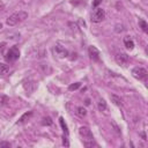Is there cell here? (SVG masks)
Segmentation results:
<instances>
[{"label":"cell","mask_w":148,"mask_h":148,"mask_svg":"<svg viewBox=\"0 0 148 148\" xmlns=\"http://www.w3.org/2000/svg\"><path fill=\"white\" fill-rule=\"evenodd\" d=\"M111 99L113 101V103H114V104H117V105H119V106L123 104V103H121L120 97H118L117 95H111Z\"/></svg>","instance_id":"cell-16"},{"label":"cell","mask_w":148,"mask_h":148,"mask_svg":"<svg viewBox=\"0 0 148 148\" xmlns=\"http://www.w3.org/2000/svg\"><path fill=\"white\" fill-rule=\"evenodd\" d=\"M20 58V50H18V47L17 46H12L8 51H7V53H6V56H5V59L7 60V61H9V62H13V61H15V60H17Z\"/></svg>","instance_id":"cell-3"},{"label":"cell","mask_w":148,"mask_h":148,"mask_svg":"<svg viewBox=\"0 0 148 148\" xmlns=\"http://www.w3.org/2000/svg\"><path fill=\"white\" fill-rule=\"evenodd\" d=\"M3 9H5V3H3V2L0 0V12H2Z\"/></svg>","instance_id":"cell-22"},{"label":"cell","mask_w":148,"mask_h":148,"mask_svg":"<svg viewBox=\"0 0 148 148\" xmlns=\"http://www.w3.org/2000/svg\"><path fill=\"white\" fill-rule=\"evenodd\" d=\"M79 134H80V136L82 138V142H83V145L86 146V147H92V146H97L96 143H95V141H94V135H92V133H91V131L88 128V127H86V126H81L80 128H79Z\"/></svg>","instance_id":"cell-1"},{"label":"cell","mask_w":148,"mask_h":148,"mask_svg":"<svg viewBox=\"0 0 148 148\" xmlns=\"http://www.w3.org/2000/svg\"><path fill=\"white\" fill-rule=\"evenodd\" d=\"M88 53H89V57L92 61H99L101 60V54H99V51L95 47V46H89L88 49Z\"/></svg>","instance_id":"cell-7"},{"label":"cell","mask_w":148,"mask_h":148,"mask_svg":"<svg viewBox=\"0 0 148 148\" xmlns=\"http://www.w3.org/2000/svg\"><path fill=\"white\" fill-rule=\"evenodd\" d=\"M8 72H9L8 65H6L3 62H0V75H6Z\"/></svg>","instance_id":"cell-10"},{"label":"cell","mask_w":148,"mask_h":148,"mask_svg":"<svg viewBox=\"0 0 148 148\" xmlns=\"http://www.w3.org/2000/svg\"><path fill=\"white\" fill-rule=\"evenodd\" d=\"M25 18H28V13L24 12V10H20V12H16V13L12 14V15L7 18L6 23H7V25L13 27V25H16L17 23L24 21Z\"/></svg>","instance_id":"cell-2"},{"label":"cell","mask_w":148,"mask_h":148,"mask_svg":"<svg viewBox=\"0 0 148 148\" xmlns=\"http://www.w3.org/2000/svg\"><path fill=\"white\" fill-rule=\"evenodd\" d=\"M139 25H140V28L142 29L143 32H147L148 31V24H147V22L143 18H140L139 20Z\"/></svg>","instance_id":"cell-12"},{"label":"cell","mask_w":148,"mask_h":148,"mask_svg":"<svg viewBox=\"0 0 148 148\" xmlns=\"http://www.w3.org/2000/svg\"><path fill=\"white\" fill-rule=\"evenodd\" d=\"M43 125H52V120H51V118L50 117H46V118H44L43 119Z\"/></svg>","instance_id":"cell-19"},{"label":"cell","mask_w":148,"mask_h":148,"mask_svg":"<svg viewBox=\"0 0 148 148\" xmlns=\"http://www.w3.org/2000/svg\"><path fill=\"white\" fill-rule=\"evenodd\" d=\"M76 114H77L79 117H84V116L87 114V110H86L83 106H79V108H77V111H76Z\"/></svg>","instance_id":"cell-15"},{"label":"cell","mask_w":148,"mask_h":148,"mask_svg":"<svg viewBox=\"0 0 148 148\" xmlns=\"http://www.w3.org/2000/svg\"><path fill=\"white\" fill-rule=\"evenodd\" d=\"M5 45H6V43L5 42H2V43H0V52L3 50V47H5Z\"/></svg>","instance_id":"cell-23"},{"label":"cell","mask_w":148,"mask_h":148,"mask_svg":"<svg viewBox=\"0 0 148 148\" xmlns=\"http://www.w3.org/2000/svg\"><path fill=\"white\" fill-rule=\"evenodd\" d=\"M80 84H81V83H79V82L73 83V84H71V86L68 87V89H69V90H76V89L80 87Z\"/></svg>","instance_id":"cell-18"},{"label":"cell","mask_w":148,"mask_h":148,"mask_svg":"<svg viewBox=\"0 0 148 148\" xmlns=\"http://www.w3.org/2000/svg\"><path fill=\"white\" fill-rule=\"evenodd\" d=\"M8 102H9V97L6 96V95H3V94H0V106L6 105Z\"/></svg>","instance_id":"cell-14"},{"label":"cell","mask_w":148,"mask_h":148,"mask_svg":"<svg viewBox=\"0 0 148 148\" xmlns=\"http://www.w3.org/2000/svg\"><path fill=\"white\" fill-rule=\"evenodd\" d=\"M10 146H12L10 142H8V141H0V148H3V147L9 148Z\"/></svg>","instance_id":"cell-20"},{"label":"cell","mask_w":148,"mask_h":148,"mask_svg":"<svg viewBox=\"0 0 148 148\" xmlns=\"http://www.w3.org/2000/svg\"><path fill=\"white\" fill-rule=\"evenodd\" d=\"M54 52H56V54H57L58 57H60V58L67 57V54H68L67 50H66L64 46H61V45H56V46H54Z\"/></svg>","instance_id":"cell-8"},{"label":"cell","mask_w":148,"mask_h":148,"mask_svg":"<svg viewBox=\"0 0 148 148\" xmlns=\"http://www.w3.org/2000/svg\"><path fill=\"white\" fill-rule=\"evenodd\" d=\"M124 44H125L126 49H128V50H133V47H134V42L130 37H125L124 38Z\"/></svg>","instance_id":"cell-9"},{"label":"cell","mask_w":148,"mask_h":148,"mask_svg":"<svg viewBox=\"0 0 148 148\" xmlns=\"http://www.w3.org/2000/svg\"><path fill=\"white\" fill-rule=\"evenodd\" d=\"M1 29H2V23L0 22V30H1Z\"/></svg>","instance_id":"cell-25"},{"label":"cell","mask_w":148,"mask_h":148,"mask_svg":"<svg viewBox=\"0 0 148 148\" xmlns=\"http://www.w3.org/2000/svg\"><path fill=\"white\" fill-rule=\"evenodd\" d=\"M147 71L143 67H134L132 69V75L138 80H145L147 77Z\"/></svg>","instance_id":"cell-5"},{"label":"cell","mask_w":148,"mask_h":148,"mask_svg":"<svg viewBox=\"0 0 148 148\" xmlns=\"http://www.w3.org/2000/svg\"><path fill=\"white\" fill-rule=\"evenodd\" d=\"M31 114H32V112L31 111H29V112H25L18 120H17V124H22V123H24L25 120H28L30 117H31Z\"/></svg>","instance_id":"cell-11"},{"label":"cell","mask_w":148,"mask_h":148,"mask_svg":"<svg viewBox=\"0 0 148 148\" xmlns=\"http://www.w3.org/2000/svg\"><path fill=\"white\" fill-rule=\"evenodd\" d=\"M114 60H116V62H117L118 65H120V66H126V65L128 64V61H130V58H128V56H127L126 53L119 52V53H117V54L114 56Z\"/></svg>","instance_id":"cell-6"},{"label":"cell","mask_w":148,"mask_h":148,"mask_svg":"<svg viewBox=\"0 0 148 148\" xmlns=\"http://www.w3.org/2000/svg\"><path fill=\"white\" fill-rule=\"evenodd\" d=\"M141 136L143 138V140H146V134L145 133H141Z\"/></svg>","instance_id":"cell-24"},{"label":"cell","mask_w":148,"mask_h":148,"mask_svg":"<svg viewBox=\"0 0 148 148\" xmlns=\"http://www.w3.org/2000/svg\"><path fill=\"white\" fill-rule=\"evenodd\" d=\"M104 18H105V12H104V9L98 8V7H95V9H94V12L91 14V22L98 23V22H102Z\"/></svg>","instance_id":"cell-4"},{"label":"cell","mask_w":148,"mask_h":148,"mask_svg":"<svg viewBox=\"0 0 148 148\" xmlns=\"http://www.w3.org/2000/svg\"><path fill=\"white\" fill-rule=\"evenodd\" d=\"M97 108H98L99 111H105L106 110V103H105V101L104 99H99L97 102Z\"/></svg>","instance_id":"cell-13"},{"label":"cell","mask_w":148,"mask_h":148,"mask_svg":"<svg viewBox=\"0 0 148 148\" xmlns=\"http://www.w3.org/2000/svg\"><path fill=\"white\" fill-rule=\"evenodd\" d=\"M60 120V125H61V127H62V130H64V132L66 133V135L68 134V130H67V125L65 124V121H64V118H60L59 119Z\"/></svg>","instance_id":"cell-17"},{"label":"cell","mask_w":148,"mask_h":148,"mask_svg":"<svg viewBox=\"0 0 148 148\" xmlns=\"http://www.w3.org/2000/svg\"><path fill=\"white\" fill-rule=\"evenodd\" d=\"M101 2H102V0H94L92 1V7H97Z\"/></svg>","instance_id":"cell-21"}]
</instances>
